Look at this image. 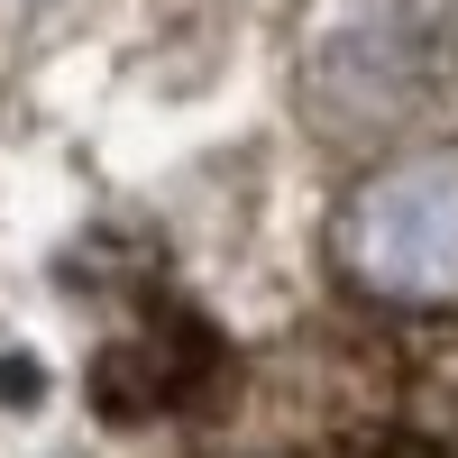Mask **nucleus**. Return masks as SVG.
Instances as JSON below:
<instances>
[{"label":"nucleus","instance_id":"obj_1","mask_svg":"<svg viewBox=\"0 0 458 458\" xmlns=\"http://www.w3.org/2000/svg\"><path fill=\"white\" fill-rule=\"evenodd\" d=\"M330 276L376 312L449 321L458 312V147L367 165L330 211Z\"/></svg>","mask_w":458,"mask_h":458},{"label":"nucleus","instance_id":"obj_2","mask_svg":"<svg viewBox=\"0 0 458 458\" xmlns=\"http://www.w3.org/2000/svg\"><path fill=\"white\" fill-rule=\"evenodd\" d=\"M440 19L422 0H367V10L330 19L321 47L302 55V110L330 138H386L440 92Z\"/></svg>","mask_w":458,"mask_h":458}]
</instances>
